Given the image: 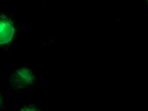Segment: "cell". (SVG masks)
Returning a JSON list of instances; mask_svg holds the SVG:
<instances>
[{"mask_svg": "<svg viewBox=\"0 0 148 111\" xmlns=\"http://www.w3.org/2000/svg\"><path fill=\"white\" fill-rule=\"evenodd\" d=\"M14 36V27L9 20L0 21V44H6L11 40Z\"/></svg>", "mask_w": 148, "mask_h": 111, "instance_id": "6da1fadb", "label": "cell"}, {"mask_svg": "<svg viewBox=\"0 0 148 111\" xmlns=\"http://www.w3.org/2000/svg\"><path fill=\"white\" fill-rule=\"evenodd\" d=\"M31 74L28 70H20L12 77V83L17 87H23L31 82Z\"/></svg>", "mask_w": 148, "mask_h": 111, "instance_id": "7a4b0ae2", "label": "cell"}, {"mask_svg": "<svg viewBox=\"0 0 148 111\" xmlns=\"http://www.w3.org/2000/svg\"><path fill=\"white\" fill-rule=\"evenodd\" d=\"M27 111H36V110H27Z\"/></svg>", "mask_w": 148, "mask_h": 111, "instance_id": "3957f363", "label": "cell"}]
</instances>
